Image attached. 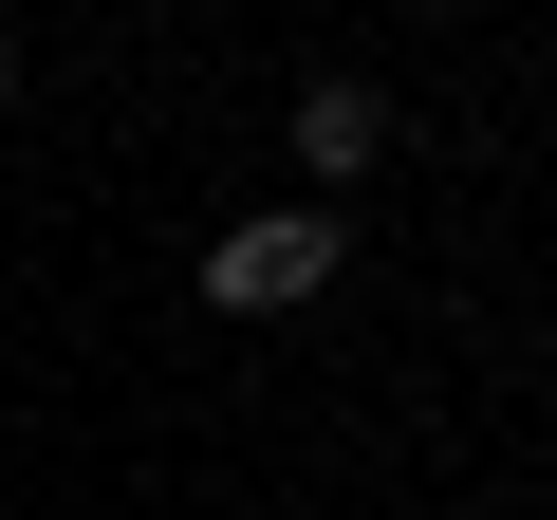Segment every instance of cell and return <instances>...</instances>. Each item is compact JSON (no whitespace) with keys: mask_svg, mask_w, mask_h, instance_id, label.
Returning <instances> with one entry per match:
<instances>
[{"mask_svg":"<svg viewBox=\"0 0 557 520\" xmlns=\"http://www.w3.org/2000/svg\"><path fill=\"white\" fill-rule=\"evenodd\" d=\"M335 260H354L335 205H242V223L205 242V280H186V298H205V317H298V298H335Z\"/></svg>","mask_w":557,"mask_h":520,"instance_id":"cell-1","label":"cell"},{"mask_svg":"<svg viewBox=\"0 0 557 520\" xmlns=\"http://www.w3.org/2000/svg\"><path fill=\"white\" fill-rule=\"evenodd\" d=\"M0 94H20V20H0Z\"/></svg>","mask_w":557,"mask_h":520,"instance_id":"cell-3","label":"cell"},{"mask_svg":"<svg viewBox=\"0 0 557 520\" xmlns=\"http://www.w3.org/2000/svg\"><path fill=\"white\" fill-rule=\"evenodd\" d=\"M278 149H298V186L335 205V186H372V168L409 149V112H391L372 75H298V112H278Z\"/></svg>","mask_w":557,"mask_h":520,"instance_id":"cell-2","label":"cell"}]
</instances>
